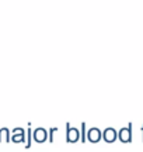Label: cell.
Instances as JSON below:
<instances>
[{
  "mask_svg": "<svg viewBox=\"0 0 143 152\" xmlns=\"http://www.w3.org/2000/svg\"><path fill=\"white\" fill-rule=\"evenodd\" d=\"M80 134H82V141L84 142V141L87 140V134H86V124H84V123L82 124V133H80Z\"/></svg>",
  "mask_w": 143,
  "mask_h": 152,
  "instance_id": "52a82bcc",
  "label": "cell"
},
{
  "mask_svg": "<svg viewBox=\"0 0 143 152\" xmlns=\"http://www.w3.org/2000/svg\"><path fill=\"white\" fill-rule=\"evenodd\" d=\"M101 138H102V131L100 129H97V127L88 129V133H87L88 141H91V142H98Z\"/></svg>",
  "mask_w": 143,
  "mask_h": 152,
  "instance_id": "3957f363",
  "label": "cell"
},
{
  "mask_svg": "<svg viewBox=\"0 0 143 152\" xmlns=\"http://www.w3.org/2000/svg\"><path fill=\"white\" fill-rule=\"evenodd\" d=\"M33 137H34V140H35L37 142H44V141H46V140L49 138V134H48V131H46L45 129L39 127V129L34 130Z\"/></svg>",
  "mask_w": 143,
  "mask_h": 152,
  "instance_id": "277c9868",
  "label": "cell"
},
{
  "mask_svg": "<svg viewBox=\"0 0 143 152\" xmlns=\"http://www.w3.org/2000/svg\"><path fill=\"white\" fill-rule=\"evenodd\" d=\"M80 131H79L76 127H70V124H67V133H66V140H67V142H76L79 141L80 138Z\"/></svg>",
  "mask_w": 143,
  "mask_h": 152,
  "instance_id": "7a4b0ae2",
  "label": "cell"
},
{
  "mask_svg": "<svg viewBox=\"0 0 143 152\" xmlns=\"http://www.w3.org/2000/svg\"><path fill=\"white\" fill-rule=\"evenodd\" d=\"M102 138L105 140L107 142H114L116 138H118V133H116L115 129H112V127H108L102 131Z\"/></svg>",
  "mask_w": 143,
  "mask_h": 152,
  "instance_id": "5b68a950",
  "label": "cell"
},
{
  "mask_svg": "<svg viewBox=\"0 0 143 152\" xmlns=\"http://www.w3.org/2000/svg\"><path fill=\"white\" fill-rule=\"evenodd\" d=\"M118 138L122 141V142H129L132 140V124H128V127H124V129L119 130L118 133Z\"/></svg>",
  "mask_w": 143,
  "mask_h": 152,
  "instance_id": "6da1fadb",
  "label": "cell"
},
{
  "mask_svg": "<svg viewBox=\"0 0 143 152\" xmlns=\"http://www.w3.org/2000/svg\"><path fill=\"white\" fill-rule=\"evenodd\" d=\"M13 142H24L25 141V131L23 129H14L13 135H11Z\"/></svg>",
  "mask_w": 143,
  "mask_h": 152,
  "instance_id": "8992f818",
  "label": "cell"
}]
</instances>
